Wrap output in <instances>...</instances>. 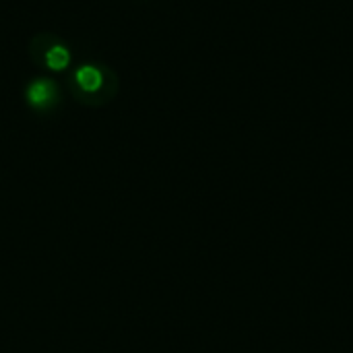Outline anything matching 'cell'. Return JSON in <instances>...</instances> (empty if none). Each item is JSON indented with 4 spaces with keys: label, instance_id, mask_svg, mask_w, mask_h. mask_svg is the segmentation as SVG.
<instances>
[{
    "label": "cell",
    "instance_id": "6da1fadb",
    "mask_svg": "<svg viewBox=\"0 0 353 353\" xmlns=\"http://www.w3.org/2000/svg\"><path fill=\"white\" fill-rule=\"evenodd\" d=\"M25 101L31 110L48 112L58 101V87L52 79H33L25 89Z\"/></svg>",
    "mask_w": 353,
    "mask_h": 353
},
{
    "label": "cell",
    "instance_id": "3957f363",
    "mask_svg": "<svg viewBox=\"0 0 353 353\" xmlns=\"http://www.w3.org/2000/svg\"><path fill=\"white\" fill-rule=\"evenodd\" d=\"M72 62V54L70 50L64 46V43H54L46 50V56H43V64L54 70V72H60V70H66Z\"/></svg>",
    "mask_w": 353,
    "mask_h": 353
},
{
    "label": "cell",
    "instance_id": "7a4b0ae2",
    "mask_svg": "<svg viewBox=\"0 0 353 353\" xmlns=\"http://www.w3.org/2000/svg\"><path fill=\"white\" fill-rule=\"evenodd\" d=\"M72 81L81 89V93L93 95V93L101 91V87H103V70L95 64H83L74 70Z\"/></svg>",
    "mask_w": 353,
    "mask_h": 353
}]
</instances>
